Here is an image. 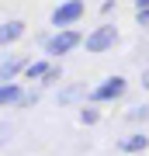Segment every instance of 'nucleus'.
Masks as SVG:
<instances>
[{
  "label": "nucleus",
  "instance_id": "f257e3e1",
  "mask_svg": "<svg viewBox=\"0 0 149 156\" xmlns=\"http://www.w3.org/2000/svg\"><path fill=\"white\" fill-rule=\"evenodd\" d=\"M76 45H83V35L76 28H55V35L45 38V56H66Z\"/></svg>",
  "mask_w": 149,
  "mask_h": 156
},
{
  "label": "nucleus",
  "instance_id": "f03ea898",
  "mask_svg": "<svg viewBox=\"0 0 149 156\" xmlns=\"http://www.w3.org/2000/svg\"><path fill=\"white\" fill-rule=\"evenodd\" d=\"M115 42H118V28L115 24H97V28L83 38V49H87L90 56H101V52L115 49Z\"/></svg>",
  "mask_w": 149,
  "mask_h": 156
},
{
  "label": "nucleus",
  "instance_id": "7ed1b4c3",
  "mask_svg": "<svg viewBox=\"0 0 149 156\" xmlns=\"http://www.w3.org/2000/svg\"><path fill=\"white\" fill-rule=\"evenodd\" d=\"M128 90L125 83V76H108V80H101V83L90 90V104H104V101H118Z\"/></svg>",
  "mask_w": 149,
  "mask_h": 156
},
{
  "label": "nucleus",
  "instance_id": "20e7f679",
  "mask_svg": "<svg viewBox=\"0 0 149 156\" xmlns=\"http://www.w3.org/2000/svg\"><path fill=\"white\" fill-rule=\"evenodd\" d=\"M83 11H87L83 0H62V4L52 11V24L55 28H73V24L83 17Z\"/></svg>",
  "mask_w": 149,
  "mask_h": 156
},
{
  "label": "nucleus",
  "instance_id": "39448f33",
  "mask_svg": "<svg viewBox=\"0 0 149 156\" xmlns=\"http://www.w3.org/2000/svg\"><path fill=\"white\" fill-rule=\"evenodd\" d=\"M17 38H24V21L11 17V21L0 24V49H4V45H14Z\"/></svg>",
  "mask_w": 149,
  "mask_h": 156
},
{
  "label": "nucleus",
  "instance_id": "423d86ee",
  "mask_svg": "<svg viewBox=\"0 0 149 156\" xmlns=\"http://www.w3.org/2000/svg\"><path fill=\"white\" fill-rule=\"evenodd\" d=\"M24 101V90H21V83H0V108H11V104H21Z\"/></svg>",
  "mask_w": 149,
  "mask_h": 156
},
{
  "label": "nucleus",
  "instance_id": "0eeeda50",
  "mask_svg": "<svg viewBox=\"0 0 149 156\" xmlns=\"http://www.w3.org/2000/svg\"><path fill=\"white\" fill-rule=\"evenodd\" d=\"M24 66H28V62H21L17 56H7L4 62H0V83H11V80H14Z\"/></svg>",
  "mask_w": 149,
  "mask_h": 156
},
{
  "label": "nucleus",
  "instance_id": "6e6552de",
  "mask_svg": "<svg viewBox=\"0 0 149 156\" xmlns=\"http://www.w3.org/2000/svg\"><path fill=\"white\" fill-rule=\"evenodd\" d=\"M49 69H52L49 59H35V62H28V66H24V76H28V80H45V73H49Z\"/></svg>",
  "mask_w": 149,
  "mask_h": 156
},
{
  "label": "nucleus",
  "instance_id": "1a4fd4ad",
  "mask_svg": "<svg viewBox=\"0 0 149 156\" xmlns=\"http://www.w3.org/2000/svg\"><path fill=\"white\" fill-rule=\"evenodd\" d=\"M146 146H149V139H146L142 132H132L128 139H122V149H125V153H132V156H135V153H142Z\"/></svg>",
  "mask_w": 149,
  "mask_h": 156
},
{
  "label": "nucleus",
  "instance_id": "9d476101",
  "mask_svg": "<svg viewBox=\"0 0 149 156\" xmlns=\"http://www.w3.org/2000/svg\"><path fill=\"white\" fill-rule=\"evenodd\" d=\"M128 118H132V122H146V118H149V108H146V104L128 108Z\"/></svg>",
  "mask_w": 149,
  "mask_h": 156
},
{
  "label": "nucleus",
  "instance_id": "9b49d317",
  "mask_svg": "<svg viewBox=\"0 0 149 156\" xmlns=\"http://www.w3.org/2000/svg\"><path fill=\"white\" fill-rule=\"evenodd\" d=\"M83 90H87V87H66V90L59 94V101H62V104H69V101H76V97L83 94Z\"/></svg>",
  "mask_w": 149,
  "mask_h": 156
},
{
  "label": "nucleus",
  "instance_id": "f8f14e48",
  "mask_svg": "<svg viewBox=\"0 0 149 156\" xmlns=\"http://www.w3.org/2000/svg\"><path fill=\"white\" fill-rule=\"evenodd\" d=\"M80 122H83V125H94V122H97V108H94V104H87V108L80 111Z\"/></svg>",
  "mask_w": 149,
  "mask_h": 156
},
{
  "label": "nucleus",
  "instance_id": "ddd939ff",
  "mask_svg": "<svg viewBox=\"0 0 149 156\" xmlns=\"http://www.w3.org/2000/svg\"><path fill=\"white\" fill-rule=\"evenodd\" d=\"M55 80H59V66H52L49 73H45V80H42V83H45V87H49V83H55Z\"/></svg>",
  "mask_w": 149,
  "mask_h": 156
},
{
  "label": "nucleus",
  "instance_id": "4468645a",
  "mask_svg": "<svg viewBox=\"0 0 149 156\" xmlns=\"http://www.w3.org/2000/svg\"><path fill=\"white\" fill-rule=\"evenodd\" d=\"M7 135H11V125H0V146L7 142Z\"/></svg>",
  "mask_w": 149,
  "mask_h": 156
},
{
  "label": "nucleus",
  "instance_id": "2eb2a0df",
  "mask_svg": "<svg viewBox=\"0 0 149 156\" xmlns=\"http://www.w3.org/2000/svg\"><path fill=\"white\" fill-rule=\"evenodd\" d=\"M135 17H139V24H149V11H135Z\"/></svg>",
  "mask_w": 149,
  "mask_h": 156
},
{
  "label": "nucleus",
  "instance_id": "dca6fc26",
  "mask_svg": "<svg viewBox=\"0 0 149 156\" xmlns=\"http://www.w3.org/2000/svg\"><path fill=\"white\" fill-rule=\"evenodd\" d=\"M135 4V11H149V0H132Z\"/></svg>",
  "mask_w": 149,
  "mask_h": 156
},
{
  "label": "nucleus",
  "instance_id": "f3484780",
  "mask_svg": "<svg viewBox=\"0 0 149 156\" xmlns=\"http://www.w3.org/2000/svg\"><path fill=\"white\" fill-rule=\"evenodd\" d=\"M142 87L149 90V69H142Z\"/></svg>",
  "mask_w": 149,
  "mask_h": 156
}]
</instances>
